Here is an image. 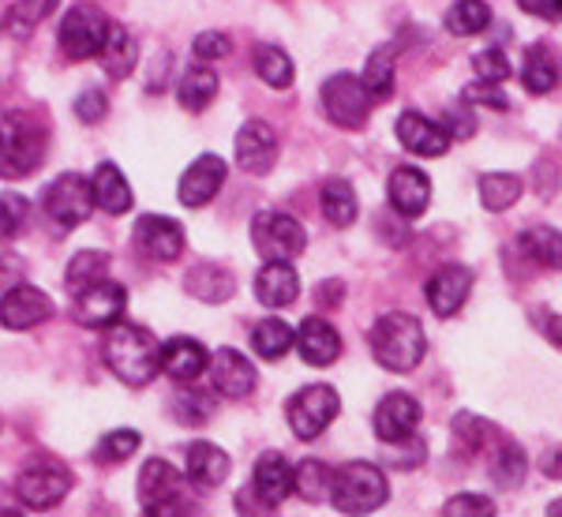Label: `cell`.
<instances>
[{
  "label": "cell",
  "instance_id": "8992f818",
  "mask_svg": "<svg viewBox=\"0 0 562 517\" xmlns=\"http://www.w3.org/2000/svg\"><path fill=\"white\" fill-rule=\"evenodd\" d=\"M42 211L57 229H76V225H83L94 214V188L79 172H65V177H57L42 192Z\"/></svg>",
  "mask_w": 562,
  "mask_h": 517
},
{
  "label": "cell",
  "instance_id": "d4e9b609",
  "mask_svg": "<svg viewBox=\"0 0 562 517\" xmlns=\"http://www.w3.org/2000/svg\"><path fill=\"white\" fill-rule=\"evenodd\" d=\"M206 364H211V352L195 338H169L161 345V371H166L173 383H195L206 371Z\"/></svg>",
  "mask_w": 562,
  "mask_h": 517
},
{
  "label": "cell",
  "instance_id": "ab89813d",
  "mask_svg": "<svg viewBox=\"0 0 562 517\" xmlns=\"http://www.w3.org/2000/svg\"><path fill=\"white\" fill-rule=\"evenodd\" d=\"M169 409L180 424H188V428H203L206 420L214 416V394H203V390H195L192 383H180L173 402H169Z\"/></svg>",
  "mask_w": 562,
  "mask_h": 517
},
{
  "label": "cell",
  "instance_id": "680465c9",
  "mask_svg": "<svg viewBox=\"0 0 562 517\" xmlns=\"http://www.w3.org/2000/svg\"><path fill=\"white\" fill-rule=\"evenodd\" d=\"M540 469H543V476L562 480V447H548V453L540 458Z\"/></svg>",
  "mask_w": 562,
  "mask_h": 517
},
{
  "label": "cell",
  "instance_id": "d6986e66",
  "mask_svg": "<svg viewBox=\"0 0 562 517\" xmlns=\"http://www.w3.org/2000/svg\"><path fill=\"white\" fill-rule=\"evenodd\" d=\"M251 495L259 498L262 510H278L289 495H293V465L281 458L278 450H267L256 461V473H251Z\"/></svg>",
  "mask_w": 562,
  "mask_h": 517
},
{
  "label": "cell",
  "instance_id": "9a60e30c",
  "mask_svg": "<svg viewBox=\"0 0 562 517\" xmlns=\"http://www.w3.org/2000/svg\"><path fill=\"white\" fill-rule=\"evenodd\" d=\"M211 390L222 397H233V402H240V397H248L251 390H256L259 375H256V364H251L244 352L237 349H217L211 357Z\"/></svg>",
  "mask_w": 562,
  "mask_h": 517
},
{
  "label": "cell",
  "instance_id": "f907efd6",
  "mask_svg": "<svg viewBox=\"0 0 562 517\" xmlns=\"http://www.w3.org/2000/svg\"><path fill=\"white\" fill-rule=\"evenodd\" d=\"M495 503L487 495H454L447 506H442V517H492Z\"/></svg>",
  "mask_w": 562,
  "mask_h": 517
},
{
  "label": "cell",
  "instance_id": "f546056e",
  "mask_svg": "<svg viewBox=\"0 0 562 517\" xmlns=\"http://www.w3.org/2000/svg\"><path fill=\"white\" fill-rule=\"evenodd\" d=\"M394 71H397V49L394 45H379V49H371L368 65H364V76H360V83L368 87L371 102H390V94H394Z\"/></svg>",
  "mask_w": 562,
  "mask_h": 517
},
{
  "label": "cell",
  "instance_id": "681fc988",
  "mask_svg": "<svg viewBox=\"0 0 562 517\" xmlns=\"http://www.w3.org/2000/svg\"><path fill=\"white\" fill-rule=\"evenodd\" d=\"M461 102L487 105V109H510V98L503 94V83H487V79H476L473 87L461 90Z\"/></svg>",
  "mask_w": 562,
  "mask_h": 517
},
{
  "label": "cell",
  "instance_id": "7a4b0ae2",
  "mask_svg": "<svg viewBox=\"0 0 562 517\" xmlns=\"http://www.w3.org/2000/svg\"><path fill=\"white\" fill-rule=\"evenodd\" d=\"M368 341H371V357L379 360V368L394 371V375H409V371H416L424 360V352H428L424 326L409 312H386L383 319L371 326Z\"/></svg>",
  "mask_w": 562,
  "mask_h": 517
},
{
  "label": "cell",
  "instance_id": "8d00e7d4",
  "mask_svg": "<svg viewBox=\"0 0 562 517\" xmlns=\"http://www.w3.org/2000/svg\"><path fill=\"white\" fill-rule=\"evenodd\" d=\"M293 341H296V330L281 319H262L256 323V330H251V349H256V357L262 360H281L293 349Z\"/></svg>",
  "mask_w": 562,
  "mask_h": 517
},
{
  "label": "cell",
  "instance_id": "ac0fdd59",
  "mask_svg": "<svg viewBox=\"0 0 562 517\" xmlns=\"http://www.w3.org/2000/svg\"><path fill=\"white\" fill-rule=\"evenodd\" d=\"M394 132H397V143H402V147L409 150V154H416V158H442V154L450 150V143H454L439 121L416 113V109H409V113L397 116Z\"/></svg>",
  "mask_w": 562,
  "mask_h": 517
},
{
  "label": "cell",
  "instance_id": "6f0895ef",
  "mask_svg": "<svg viewBox=\"0 0 562 517\" xmlns=\"http://www.w3.org/2000/svg\"><path fill=\"white\" fill-rule=\"evenodd\" d=\"M540 330H543V338H548L551 345H559V349H562V315L543 312L540 315Z\"/></svg>",
  "mask_w": 562,
  "mask_h": 517
},
{
  "label": "cell",
  "instance_id": "7402d4cb",
  "mask_svg": "<svg viewBox=\"0 0 562 517\" xmlns=\"http://www.w3.org/2000/svg\"><path fill=\"white\" fill-rule=\"evenodd\" d=\"M229 469H233L229 453L214 447V442L199 439L184 447V476L199 487H222L229 480Z\"/></svg>",
  "mask_w": 562,
  "mask_h": 517
},
{
  "label": "cell",
  "instance_id": "11a10c76",
  "mask_svg": "<svg viewBox=\"0 0 562 517\" xmlns=\"http://www.w3.org/2000/svg\"><path fill=\"white\" fill-rule=\"evenodd\" d=\"M518 8L529 15H537V20H548V23L562 20V0H518Z\"/></svg>",
  "mask_w": 562,
  "mask_h": 517
},
{
  "label": "cell",
  "instance_id": "f1b7e54d",
  "mask_svg": "<svg viewBox=\"0 0 562 517\" xmlns=\"http://www.w3.org/2000/svg\"><path fill=\"white\" fill-rule=\"evenodd\" d=\"M217 71L206 68L203 60H199L195 68H188L184 76H180V87H177V98L180 105L188 109V113H206L211 109V102L217 98Z\"/></svg>",
  "mask_w": 562,
  "mask_h": 517
},
{
  "label": "cell",
  "instance_id": "f5cc1de1",
  "mask_svg": "<svg viewBox=\"0 0 562 517\" xmlns=\"http://www.w3.org/2000/svg\"><path fill=\"white\" fill-rule=\"evenodd\" d=\"M439 124L447 128L450 139H473L476 135V116H473V109H465V102L447 109V116H442Z\"/></svg>",
  "mask_w": 562,
  "mask_h": 517
},
{
  "label": "cell",
  "instance_id": "d6a6232c",
  "mask_svg": "<svg viewBox=\"0 0 562 517\" xmlns=\"http://www.w3.org/2000/svg\"><path fill=\"white\" fill-rule=\"evenodd\" d=\"M360 214V203H357V192H352L349 180L341 177H330L323 184V217L338 229H349Z\"/></svg>",
  "mask_w": 562,
  "mask_h": 517
},
{
  "label": "cell",
  "instance_id": "4fadbf2b",
  "mask_svg": "<svg viewBox=\"0 0 562 517\" xmlns=\"http://www.w3.org/2000/svg\"><path fill=\"white\" fill-rule=\"evenodd\" d=\"M469 293H473V270L461 267V262H447V267H439L428 278V285H424L428 307H431L435 315H439V319H450V315H458L461 307H465Z\"/></svg>",
  "mask_w": 562,
  "mask_h": 517
},
{
  "label": "cell",
  "instance_id": "6da1fadb",
  "mask_svg": "<svg viewBox=\"0 0 562 517\" xmlns=\"http://www.w3.org/2000/svg\"><path fill=\"white\" fill-rule=\"evenodd\" d=\"M105 368L128 386H150L161 371V341L147 326L113 323L105 338Z\"/></svg>",
  "mask_w": 562,
  "mask_h": 517
},
{
  "label": "cell",
  "instance_id": "e575fe53",
  "mask_svg": "<svg viewBox=\"0 0 562 517\" xmlns=\"http://www.w3.org/2000/svg\"><path fill=\"white\" fill-rule=\"evenodd\" d=\"M521 251L525 259L540 262V267L548 270H562V233L551 229V225H532V229H525L521 237Z\"/></svg>",
  "mask_w": 562,
  "mask_h": 517
},
{
  "label": "cell",
  "instance_id": "bcb514c9",
  "mask_svg": "<svg viewBox=\"0 0 562 517\" xmlns=\"http://www.w3.org/2000/svg\"><path fill=\"white\" fill-rule=\"evenodd\" d=\"M26 211H31V203H26L23 195H15V192H4V195H0V240L15 237V233L23 229Z\"/></svg>",
  "mask_w": 562,
  "mask_h": 517
},
{
  "label": "cell",
  "instance_id": "d590c367",
  "mask_svg": "<svg viewBox=\"0 0 562 517\" xmlns=\"http://www.w3.org/2000/svg\"><path fill=\"white\" fill-rule=\"evenodd\" d=\"M442 23L454 38H473V34H484L492 26V8L484 0H454Z\"/></svg>",
  "mask_w": 562,
  "mask_h": 517
},
{
  "label": "cell",
  "instance_id": "91938a15",
  "mask_svg": "<svg viewBox=\"0 0 562 517\" xmlns=\"http://www.w3.org/2000/svg\"><path fill=\"white\" fill-rule=\"evenodd\" d=\"M548 514H551V517H562V498H555V503L548 506Z\"/></svg>",
  "mask_w": 562,
  "mask_h": 517
},
{
  "label": "cell",
  "instance_id": "e0dca14e",
  "mask_svg": "<svg viewBox=\"0 0 562 517\" xmlns=\"http://www.w3.org/2000/svg\"><path fill=\"white\" fill-rule=\"evenodd\" d=\"M420 402H416L413 394H402V390H394V394H386L383 402L375 405V416H371V428L383 442H397V439H409L420 428Z\"/></svg>",
  "mask_w": 562,
  "mask_h": 517
},
{
  "label": "cell",
  "instance_id": "db71d44e",
  "mask_svg": "<svg viewBox=\"0 0 562 517\" xmlns=\"http://www.w3.org/2000/svg\"><path fill=\"white\" fill-rule=\"evenodd\" d=\"M105 113H109V98H105L98 87H87L83 94L76 98V116H79L83 124H98Z\"/></svg>",
  "mask_w": 562,
  "mask_h": 517
},
{
  "label": "cell",
  "instance_id": "277c9868",
  "mask_svg": "<svg viewBox=\"0 0 562 517\" xmlns=\"http://www.w3.org/2000/svg\"><path fill=\"white\" fill-rule=\"evenodd\" d=\"M390 498L386 473L371 461H349L346 469L334 473L330 503L338 514H375L383 510Z\"/></svg>",
  "mask_w": 562,
  "mask_h": 517
},
{
  "label": "cell",
  "instance_id": "836d02e7",
  "mask_svg": "<svg viewBox=\"0 0 562 517\" xmlns=\"http://www.w3.org/2000/svg\"><path fill=\"white\" fill-rule=\"evenodd\" d=\"M521 79H525V90L529 94H551V90L559 87V60L551 57L548 45H532L529 53H525V68H521Z\"/></svg>",
  "mask_w": 562,
  "mask_h": 517
},
{
  "label": "cell",
  "instance_id": "9f6ffc18",
  "mask_svg": "<svg viewBox=\"0 0 562 517\" xmlns=\"http://www.w3.org/2000/svg\"><path fill=\"white\" fill-rule=\"evenodd\" d=\"M341 293H346V285H341V281H323V285L315 289V301H319L323 307H338Z\"/></svg>",
  "mask_w": 562,
  "mask_h": 517
},
{
  "label": "cell",
  "instance_id": "603a6c76",
  "mask_svg": "<svg viewBox=\"0 0 562 517\" xmlns=\"http://www.w3.org/2000/svg\"><path fill=\"white\" fill-rule=\"evenodd\" d=\"M293 345L301 349L304 364H312V368H330L334 360L341 357V334L326 319H319V315H312V319L301 323Z\"/></svg>",
  "mask_w": 562,
  "mask_h": 517
},
{
  "label": "cell",
  "instance_id": "1f68e13d",
  "mask_svg": "<svg viewBox=\"0 0 562 517\" xmlns=\"http://www.w3.org/2000/svg\"><path fill=\"white\" fill-rule=\"evenodd\" d=\"M525 192V180L518 172H484L480 177V203L492 214H506Z\"/></svg>",
  "mask_w": 562,
  "mask_h": 517
},
{
  "label": "cell",
  "instance_id": "4316f807",
  "mask_svg": "<svg viewBox=\"0 0 562 517\" xmlns=\"http://www.w3.org/2000/svg\"><path fill=\"white\" fill-rule=\"evenodd\" d=\"M90 188H94V206L105 214H128L135 195L128 188V177H124L121 169L113 166V161H102V166L94 169V177H90Z\"/></svg>",
  "mask_w": 562,
  "mask_h": 517
},
{
  "label": "cell",
  "instance_id": "c3c4849f",
  "mask_svg": "<svg viewBox=\"0 0 562 517\" xmlns=\"http://www.w3.org/2000/svg\"><path fill=\"white\" fill-rule=\"evenodd\" d=\"M192 53L203 60V65H211V60H225L233 53V38L222 31H203V34H195Z\"/></svg>",
  "mask_w": 562,
  "mask_h": 517
},
{
  "label": "cell",
  "instance_id": "30bf717a",
  "mask_svg": "<svg viewBox=\"0 0 562 517\" xmlns=\"http://www.w3.org/2000/svg\"><path fill=\"white\" fill-rule=\"evenodd\" d=\"M124 307H128V293L116 281H94V285L79 289L76 293V323L87 330H105V326L124 319Z\"/></svg>",
  "mask_w": 562,
  "mask_h": 517
},
{
  "label": "cell",
  "instance_id": "5b68a950",
  "mask_svg": "<svg viewBox=\"0 0 562 517\" xmlns=\"http://www.w3.org/2000/svg\"><path fill=\"white\" fill-rule=\"evenodd\" d=\"M338 413H341V397H338V390L326 386V383H312V386L296 390L285 405L289 428H293L296 439H304V442L319 439V435L334 424V416Z\"/></svg>",
  "mask_w": 562,
  "mask_h": 517
},
{
  "label": "cell",
  "instance_id": "9c48e42d",
  "mask_svg": "<svg viewBox=\"0 0 562 517\" xmlns=\"http://www.w3.org/2000/svg\"><path fill=\"white\" fill-rule=\"evenodd\" d=\"M323 113L330 116V124L346 132H360L368 124L371 113V94L368 87L360 83V76L352 71H338L323 83Z\"/></svg>",
  "mask_w": 562,
  "mask_h": 517
},
{
  "label": "cell",
  "instance_id": "52a82bcc",
  "mask_svg": "<svg viewBox=\"0 0 562 517\" xmlns=\"http://www.w3.org/2000/svg\"><path fill=\"white\" fill-rule=\"evenodd\" d=\"M109 15L94 4H76L68 8V15L60 20L57 45L68 60H90L102 53V45L109 38Z\"/></svg>",
  "mask_w": 562,
  "mask_h": 517
},
{
  "label": "cell",
  "instance_id": "816d5d0a",
  "mask_svg": "<svg viewBox=\"0 0 562 517\" xmlns=\"http://www.w3.org/2000/svg\"><path fill=\"white\" fill-rule=\"evenodd\" d=\"M405 447H409V450H402V442H386V461L394 469H416L424 458H428V450H424V442L416 439V435L405 439Z\"/></svg>",
  "mask_w": 562,
  "mask_h": 517
},
{
  "label": "cell",
  "instance_id": "cb8c5ba5",
  "mask_svg": "<svg viewBox=\"0 0 562 517\" xmlns=\"http://www.w3.org/2000/svg\"><path fill=\"white\" fill-rule=\"evenodd\" d=\"M296 296H301V278H296V270L289 262L274 259L256 274V301L262 307H270V312L296 304Z\"/></svg>",
  "mask_w": 562,
  "mask_h": 517
},
{
  "label": "cell",
  "instance_id": "ffe728a7",
  "mask_svg": "<svg viewBox=\"0 0 562 517\" xmlns=\"http://www.w3.org/2000/svg\"><path fill=\"white\" fill-rule=\"evenodd\" d=\"M278 161V135L270 124L262 121H248L237 132V166L248 172V177H267Z\"/></svg>",
  "mask_w": 562,
  "mask_h": 517
},
{
  "label": "cell",
  "instance_id": "f6af8a7d",
  "mask_svg": "<svg viewBox=\"0 0 562 517\" xmlns=\"http://www.w3.org/2000/svg\"><path fill=\"white\" fill-rule=\"evenodd\" d=\"M57 4L60 0H15L12 12H8V23H12V31L20 34V38H26Z\"/></svg>",
  "mask_w": 562,
  "mask_h": 517
},
{
  "label": "cell",
  "instance_id": "60d3db41",
  "mask_svg": "<svg viewBox=\"0 0 562 517\" xmlns=\"http://www.w3.org/2000/svg\"><path fill=\"white\" fill-rule=\"evenodd\" d=\"M109 278V251H76V256L68 259V270H65V285L71 293H79V289L94 285V281Z\"/></svg>",
  "mask_w": 562,
  "mask_h": 517
},
{
  "label": "cell",
  "instance_id": "484cf974",
  "mask_svg": "<svg viewBox=\"0 0 562 517\" xmlns=\"http://www.w3.org/2000/svg\"><path fill=\"white\" fill-rule=\"evenodd\" d=\"M180 484H184V476H180L169 461L150 458L147 465L139 469V487H135V492H139V503H143V514L161 503H169V498H180Z\"/></svg>",
  "mask_w": 562,
  "mask_h": 517
},
{
  "label": "cell",
  "instance_id": "5bb4252c",
  "mask_svg": "<svg viewBox=\"0 0 562 517\" xmlns=\"http://www.w3.org/2000/svg\"><path fill=\"white\" fill-rule=\"evenodd\" d=\"M53 315V301L34 285H12L0 293V326L4 330H34Z\"/></svg>",
  "mask_w": 562,
  "mask_h": 517
},
{
  "label": "cell",
  "instance_id": "7dc6e473",
  "mask_svg": "<svg viewBox=\"0 0 562 517\" xmlns=\"http://www.w3.org/2000/svg\"><path fill=\"white\" fill-rule=\"evenodd\" d=\"M473 71H476V79H487V83H506L514 68L503 49H480L473 57Z\"/></svg>",
  "mask_w": 562,
  "mask_h": 517
},
{
  "label": "cell",
  "instance_id": "2e32d148",
  "mask_svg": "<svg viewBox=\"0 0 562 517\" xmlns=\"http://www.w3.org/2000/svg\"><path fill=\"white\" fill-rule=\"evenodd\" d=\"M386 199H390V211H394L397 217H405V222L420 217L424 211H428V203H431L428 172L416 169V166H397L394 172H390Z\"/></svg>",
  "mask_w": 562,
  "mask_h": 517
},
{
  "label": "cell",
  "instance_id": "8fae6325",
  "mask_svg": "<svg viewBox=\"0 0 562 517\" xmlns=\"http://www.w3.org/2000/svg\"><path fill=\"white\" fill-rule=\"evenodd\" d=\"M71 492L68 469L53 465V461H38V465H26L20 480H15V495L23 498V506L31 510H53Z\"/></svg>",
  "mask_w": 562,
  "mask_h": 517
},
{
  "label": "cell",
  "instance_id": "7c38bea8",
  "mask_svg": "<svg viewBox=\"0 0 562 517\" xmlns=\"http://www.w3.org/2000/svg\"><path fill=\"white\" fill-rule=\"evenodd\" d=\"M135 248L154 262H177L184 256V229L166 214H143L135 222Z\"/></svg>",
  "mask_w": 562,
  "mask_h": 517
},
{
  "label": "cell",
  "instance_id": "4dcf8cb0",
  "mask_svg": "<svg viewBox=\"0 0 562 517\" xmlns=\"http://www.w3.org/2000/svg\"><path fill=\"white\" fill-rule=\"evenodd\" d=\"M184 289L192 296H199L203 304H222L233 296V289H237V281L225 267H214V262H203V267H195L192 274L184 278Z\"/></svg>",
  "mask_w": 562,
  "mask_h": 517
},
{
  "label": "cell",
  "instance_id": "ee69618b",
  "mask_svg": "<svg viewBox=\"0 0 562 517\" xmlns=\"http://www.w3.org/2000/svg\"><path fill=\"white\" fill-rule=\"evenodd\" d=\"M454 439L465 450L476 453L487 439H498V428H495V424H487L484 416H476V413H458L454 416Z\"/></svg>",
  "mask_w": 562,
  "mask_h": 517
},
{
  "label": "cell",
  "instance_id": "44dd1931",
  "mask_svg": "<svg viewBox=\"0 0 562 517\" xmlns=\"http://www.w3.org/2000/svg\"><path fill=\"white\" fill-rule=\"evenodd\" d=\"M222 184H225V161L217 154H199L192 166L184 169V177H180L177 195L184 206H206L222 192Z\"/></svg>",
  "mask_w": 562,
  "mask_h": 517
},
{
  "label": "cell",
  "instance_id": "f35d334b",
  "mask_svg": "<svg viewBox=\"0 0 562 517\" xmlns=\"http://www.w3.org/2000/svg\"><path fill=\"white\" fill-rule=\"evenodd\" d=\"M330 484H334V469L319 458H307L293 469V492L307 498V503L330 498Z\"/></svg>",
  "mask_w": 562,
  "mask_h": 517
},
{
  "label": "cell",
  "instance_id": "7bdbcfd3",
  "mask_svg": "<svg viewBox=\"0 0 562 517\" xmlns=\"http://www.w3.org/2000/svg\"><path fill=\"white\" fill-rule=\"evenodd\" d=\"M139 431L132 428H116L98 439L94 447V461H102V465H121V461H128L135 450H139Z\"/></svg>",
  "mask_w": 562,
  "mask_h": 517
},
{
  "label": "cell",
  "instance_id": "74e56055",
  "mask_svg": "<svg viewBox=\"0 0 562 517\" xmlns=\"http://www.w3.org/2000/svg\"><path fill=\"white\" fill-rule=\"evenodd\" d=\"M256 71H259L262 83L274 87V90H289V87H293V79H296L293 57H289L281 45H259V49H256Z\"/></svg>",
  "mask_w": 562,
  "mask_h": 517
},
{
  "label": "cell",
  "instance_id": "3957f363",
  "mask_svg": "<svg viewBox=\"0 0 562 517\" xmlns=\"http://www.w3.org/2000/svg\"><path fill=\"white\" fill-rule=\"evenodd\" d=\"M45 124L31 113L0 116V180H26L45 161Z\"/></svg>",
  "mask_w": 562,
  "mask_h": 517
},
{
  "label": "cell",
  "instance_id": "ba28073f",
  "mask_svg": "<svg viewBox=\"0 0 562 517\" xmlns=\"http://www.w3.org/2000/svg\"><path fill=\"white\" fill-rule=\"evenodd\" d=\"M251 244L267 262H293L307 248V233L293 214L281 211H259L251 217Z\"/></svg>",
  "mask_w": 562,
  "mask_h": 517
},
{
  "label": "cell",
  "instance_id": "83f0119b",
  "mask_svg": "<svg viewBox=\"0 0 562 517\" xmlns=\"http://www.w3.org/2000/svg\"><path fill=\"white\" fill-rule=\"evenodd\" d=\"M98 60H102L105 76L109 79H128L135 65H139V45H135V38L124 26H109V38L102 45V53H98Z\"/></svg>",
  "mask_w": 562,
  "mask_h": 517
},
{
  "label": "cell",
  "instance_id": "b9f144b4",
  "mask_svg": "<svg viewBox=\"0 0 562 517\" xmlns=\"http://www.w3.org/2000/svg\"><path fill=\"white\" fill-rule=\"evenodd\" d=\"M529 476V458H525V450L518 442H506V447H498V458L492 461V480L503 492H518L521 480Z\"/></svg>",
  "mask_w": 562,
  "mask_h": 517
}]
</instances>
